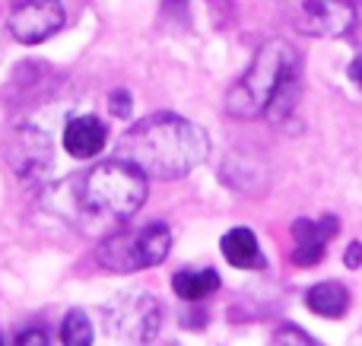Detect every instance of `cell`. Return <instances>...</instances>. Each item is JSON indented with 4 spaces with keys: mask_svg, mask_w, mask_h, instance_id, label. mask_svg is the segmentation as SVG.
Listing matches in <instances>:
<instances>
[{
    "mask_svg": "<svg viewBox=\"0 0 362 346\" xmlns=\"http://www.w3.org/2000/svg\"><path fill=\"white\" fill-rule=\"evenodd\" d=\"M305 305L321 318H344L346 309H350V292H346L344 283H318L305 292Z\"/></svg>",
    "mask_w": 362,
    "mask_h": 346,
    "instance_id": "8fae6325",
    "label": "cell"
},
{
    "mask_svg": "<svg viewBox=\"0 0 362 346\" xmlns=\"http://www.w3.org/2000/svg\"><path fill=\"white\" fill-rule=\"evenodd\" d=\"M346 267H353V270H356V267L362 264V241H353L350 248H346Z\"/></svg>",
    "mask_w": 362,
    "mask_h": 346,
    "instance_id": "e0dca14e",
    "label": "cell"
},
{
    "mask_svg": "<svg viewBox=\"0 0 362 346\" xmlns=\"http://www.w3.org/2000/svg\"><path fill=\"white\" fill-rule=\"evenodd\" d=\"M61 340L64 346H93V321L83 311H67L61 324Z\"/></svg>",
    "mask_w": 362,
    "mask_h": 346,
    "instance_id": "4fadbf2b",
    "label": "cell"
},
{
    "mask_svg": "<svg viewBox=\"0 0 362 346\" xmlns=\"http://www.w3.org/2000/svg\"><path fill=\"white\" fill-rule=\"evenodd\" d=\"M340 222L334 216H325V220H296L293 222V239H296V248H293V261L299 267H315L321 264L327 251V239H334Z\"/></svg>",
    "mask_w": 362,
    "mask_h": 346,
    "instance_id": "52a82bcc",
    "label": "cell"
},
{
    "mask_svg": "<svg viewBox=\"0 0 362 346\" xmlns=\"http://www.w3.org/2000/svg\"><path fill=\"white\" fill-rule=\"evenodd\" d=\"M346 4H353V6H356V4H362V0H346Z\"/></svg>",
    "mask_w": 362,
    "mask_h": 346,
    "instance_id": "d6986e66",
    "label": "cell"
},
{
    "mask_svg": "<svg viewBox=\"0 0 362 346\" xmlns=\"http://www.w3.org/2000/svg\"><path fill=\"white\" fill-rule=\"evenodd\" d=\"M350 80L362 86V35H359V51H356V57H353V64H350Z\"/></svg>",
    "mask_w": 362,
    "mask_h": 346,
    "instance_id": "ac0fdd59",
    "label": "cell"
},
{
    "mask_svg": "<svg viewBox=\"0 0 362 346\" xmlns=\"http://www.w3.org/2000/svg\"><path fill=\"white\" fill-rule=\"evenodd\" d=\"M67 13L61 0H23L6 19V29L23 44H42L64 29Z\"/></svg>",
    "mask_w": 362,
    "mask_h": 346,
    "instance_id": "8992f818",
    "label": "cell"
},
{
    "mask_svg": "<svg viewBox=\"0 0 362 346\" xmlns=\"http://www.w3.org/2000/svg\"><path fill=\"white\" fill-rule=\"evenodd\" d=\"M112 108L118 118H127L131 114V93H115L112 95Z\"/></svg>",
    "mask_w": 362,
    "mask_h": 346,
    "instance_id": "2e32d148",
    "label": "cell"
},
{
    "mask_svg": "<svg viewBox=\"0 0 362 346\" xmlns=\"http://www.w3.org/2000/svg\"><path fill=\"white\" fill-rule=\"evenodd\" d=\"M131 248H134V264H137V270L163 264L172 248L169 226H165V222H150V226H144L140 232L131 235Z\"/></svg>",
    "mask_w": 362,
    "mask_h": 346,
    "instance_id": "9c48e42d",
    "label": "cell"
},
{
    "mask_svg": "<svg viewBox=\"0 0 362 346\" xmlns=\"http://www.w3.org/2000/svg\"><path fill=\"white\" fill-rule=\"evenodd\" d=\"M13 346H48V334L38 330V328H29V330H23V334L16 337V343Z\"/></svg>",
    "mask_w": 362,
    "mask_h": 346,
    "instance_id": "9a60e30c",
    "label": "cell"
},
{
    "mask_svg": "<svg viewBox=\"0 0 362 346\" xmlns=\"http://www.w3.org/2000/svg\"><path fill=\"white\" fill-rule=\"evenodd\" d=\"M159 302L146 292H127L108 305V328L124 346H146L159 334Z\"/></svg>",
    "mask_w": 362,
    "mask_h": 346,
    "instance_id": "277c9868",
    "label": "cell"
},
{
    "mask_svg": "<svg viewBox=\"0 0 362 346\" xmlns=\"http://www.w3.org/2000/svg\"><path fill=\"white\" fill-rule=\"evenodd\" d=\"M219 248H223L226 261H229L232 267H238V270H261L264 267V254H261V248H257L255 232L245 226L229 229V232L223 235V241H219Z\"/></svg>",
    "mask_w": 362,
    "mask_h": 346,
    "instance_id": "30bf717a",
    "label": "cell"
},
{
    "mask_svg": "<svg viewBox=\"0 0 362 346\" xmlns=\"http://www.w3.org/2000/svg\"><path fill=\"white\" fill-rule=\"evenodd\" d=\"M178 299L185 302H200V299L213 296L219 290V273L216 270H181L172 277Z\"/></svg>",
    "mask_w": 362,
    "mask_h": 346,
    "instance_id": "7c38bea8",
    "label": "cell"
},
{
    "mask_svg": "<svg viewBox=\"0 0 362 346\" xmlns=\"http://www.w3.org/2000/svg\"><path fill=\"white\" fill-rule=\"evenodd\" d=\"M296 95H299V51L283 38H274L255 54L248 73L232 86L226 105L235 118H257L270 112V118L280 121L293 108Z\"/></svg>",
    "mask_w": 362,
    "mask_h": 346,
    "instance_id": "7a4b0ae2",
    "label": "cell"
},
{
    "mask_svg": "<svg viewBox=\"0 0 362 346\" xmlns=\"http://www.w3.org/2000/svg\"><path fill=\"white\" fill-rule=\"evenodd\" d=\"M146 181L150 178L131 165L127 159H108V162H95L93 169L83 175L76 201L83 210L95 216H108V220H131L146 201Z\"/></svg>",
    "mask_w": 362,
    "mask_h": 346,
    "instance_id": "3957f363",
    "label": "cell"
},
{
    "mask_svg": "<svg viewBox=\"0 0 362 346\" xmlns=\"http://www.w3.org/2000/svg\"><path fill=\"white\" fill-rule=\"evenodd\" d=\"M274 346H318V343L299 328H283V330H276Z\"/></svg>",
    "mask_w": 362,
    "mask_h": 346,
    "instance_id": "5bb4252c",
    "label": "cell"
},
{
    "mask_svg": "<svg viewBox=\"0 0 362 346\" xmlns=\"http://www.w3.org/2000/svg\"><path fill=\"white\" fill-rule=\"evenodd\" d=\"M108 143V131L99 118L93 114H80L74 118L67 127H64V146L74 159H93L105 150Z\"/></svg>",
    "mask_w": 362,
    "mask_h": 346,
    "instance_id": "ba28073f",
    "label": "cell"
},
{
    "mask_svg": "<svg viewBox=\"0 0 362 346\" xmlns=\"http://www.w3.org/2000/svg\"><path fill=\"white\" fill-rule=\"evenodd\" d=\"M283 10H286L293 29L315 38L344 35L356 19L353 4L346 0H283Z\"/></svg>",
    "mask_w": 362,
    "mask_h": 346,
    "instance_id": "5b68a950",
    "label": "cell"
},
{
    "mask_svg": "<svg viewBox=\"0 0 362 346\" xmlns=\"http://www.w3.org/2000/svg\"><path fill=\"white\" fill-rule=\"evenodd\" d=\"M0 346H4V337H0Z\"/></svg>",
    "mask_w": 362,
    "mask_h": 346,
    "instance_id": "ffe728a7",
    "label": "cell"
},
{
    "mask_svg": "<svg viewBox=\"0 0 362 346\" xmlns=\"http://www.w3.org/2000/svg\"><path fill=\"white\" fill-rule=\"evenodd\" d=\"M206 153H210V140L204 127L172 112H156L137 121L118 143V156L156 181L185 178L204 162Z\"/></svg>",
    "mask_w": 362,
    "mask_h": 346,
    "instance_id": "6da1fadb",
    "label": "cell"
}]
</instances>
